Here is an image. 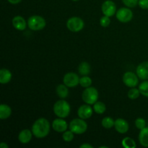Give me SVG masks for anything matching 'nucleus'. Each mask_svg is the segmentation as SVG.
Instances as JSON below:
<instances>
[{"label":"nucleus","instance_id":"obj_1","mask_svg":"<svg viewBox=\"0 0 148 148\" xmlns=\"http://www.w3.org/2000/svg\"><path fill=\"white\" fill-rule=\"evenodd\" d=\"M50 123L45 118L38 119L32 126V132L33 136L38 139H43L47 137L50 132Z\"/></svg>","mask_w":148,"mask_h":148},{"label":"nucleus","instance_id":"obj_2","mask_svg":"<svg viewBox=\"0 0 148 148\" xmlns=\"http://www.w3.org/2000/svg\"><path fill=\"white\" fill-rule=\"evenodd\" d=\"M53 113L59 118H66L70 114V105L64 99L56 101L53 105Z\"/></svg>","mask_w":148,"mask_h":148},{"label":"nucleus","instance_id":"obj_3","mask_svg":"<svg viewBox=\"0 0 148 148\" xmlns=\"http://www.w3.org/2000/svg\"><path fill=\"white\" fill-rule=\"evenodd\" d=\"M98 96L99 94L98 90L91 86L85 88L82 93V101L85 103L89 105H93L95 102H97L98 100Z\"/></svg>","mask_w":148,"mask_h":148},{"label":"nucleus","instance_id":"obj_4","mask_svg":"<svg viewBox=\"0 0 148 148\" xmlns=\"http://www.w3.org/2000/svg\"><path fill=\"white\" fill-rule=\"evenodd\" d=\"M69 128L75 134H82L88 130V124L85 119L79 117L78 119H74L70 121Z\"/></svg>","mask_w":148,"mask_h":148},{"label":"nucleus","instance_id":"obj_5","mask_svg":"<svg viewBox=\"0 0 148 148\" xmlns=\"http://www.w3.org/2000/svg\"><path fill=\"white\" fill-rule=\"evenodd\" d=\"M46 25V20L40 15H32L27 20V27L34 31L43 30Z\"/></svg>","mask_w":148,"mask_h":148},{"label":"nucleus","instance_id":"obj_6","mask_svg":"<svg viewBox=\"0 0 148 148\" xmlns=\"http://www.w3.org/2000/svg\"><path fill=\"white\" fill-rule=\"evenodd\" d=\"M85 23L83 20L79 17H72L66 21V27L73 33H77L84 28Z\"/></svg>","mask_w":148,"mask_h":148},{"label":"nucleus","instance_id":"obj_7","mask_svg":"<svg viewBox=\"0 0 148 148\" xmlns=\"http://www.w3.org/2000/svg\"><path fill=\"white\" fill-rule=\"evenodd\" d=\"M116 17L121 23H127L132 20L133 12L129 7H121L116 11Z\"/></svg>","mask_w":148,"mask_h":148},{"label":"nucleus","instance_id":"obj_8","mask_svg":"<svg viewBox=\"0 0 148 148\" xmlns=\"http://www.w3.org/2000/svg\"><path fill=\"white\" fill-rule=\"evenodd\" d=\"M123 82L129 88H135L138 85L139 77L132 72H127L123 75Z\"/></svg>","mask_w":148,"mask_h":148},{"label":"nucleus","instance_id":"obj_9","mask_svg":"<svg viewBox=\"0 0 148 148\" xmlns=\"http://www.w3.org/2000/svg\"><path fill=\"white\" fill-rule=\"evenodd\" d=\"M79 79L77 75L75 72H68L63 77V82L68 88H75L79 85Z\"/></svg>","mask_w":148,"mask_h":148},{"label":"nucleus","instance_id":"obj_10","mask_svg":"<svg viewBox=\"0 0 148 148\" xmlns=\"http://www.w3.org/2000/svg\"><path fill=\"white\" fill-rule=\"evenodd\" d=\"M101 10L103 15L110 17H113L116 13V5L111 0H106L102 4Z\"/></svg>","mask_w":148,"mask_h":148},{"label":"nucleus","instance_id":"obj_11","mask_svg":"<svg viewBox=\"0 0 148 148\" xmlns=\"http://www.w3.org/2000/svg\"><path fill=\"white\" fill-rule=\"evenodd\" d=\"M93 111V108H92L89 104L86 103L79 107L77 110V115L82 119H88L92 116Z\"/></svg>","mask_w":148,"mask_h":148},{"label":"nucleus","instance_id":"obj_12","mask_svg":"<svg viewBox=\"0 0 148 148\" xmlns=\"http://www.w3.org/2000/svg\"><path fill=\"white\" fill-rule=\"evenodd\" d=\"M69 127L67 122L64 119L59 118L54 119L52 122V128L55 132L59 133H63L66 131Z\"/></svg>","mask_w":148,"mask_h":148},{"label":"nucleus","instance_id":"obj_13","mask_svg":"<svg viewBox=\"0 0 148 148\" xmlns=\"http://www.w3.org/2000/svg\"><path fill=\"white\" fill-rule=\"evenodd\" d=\"M114 127H115L116 131L117 132L120 133V134H126L129 131V129H130L128 122L125 119L121 118H119L116 119Z\"/></svg>","mask_w":148,"mask_h":148},{"label":"nucleus","instance_id":"obj_14","mask_svg":"<svg viewBox=\"0 0 148 148\" xmlns=\"http://www.w3.org/2000/svg\"><path fill=\"white\" fill-rule=\"evenodd\" d=\"M136 73L140 79L148 80V62L140 63L137 66Z\"/></svg>","mask_w":148,"mask_h":148},{"label":"nucleus","instance_id":"obj_15","mask_svg":"<svg viewBox=\"0 0 148 148\" xmlns=\"http://www.w3.org/2000/svg\"><path fill=\"white\" fill-rule=\"evenodd\" d=\"M12 23L13 27H14L16 30H20V31L24 30L27 25V22H26L25 20L22 16L20 15L15 16V17L12 19Z\"/></svg>","mask_w":148,"mask_h":148},{"label":"nucleus","instance_id":"obj_16","mask_svg":"<svg viewBox=\"0 0 148 148\" xmlns=\"http://www.w3.org/2000/svg\"><path fill=\"white\" fill-rule=\"evenodd\" d=\"M33 134L32 132V130L30 131V130H23L19 133L18 135V140L20 143L22 144H27L30 142L31 140L32 137H33Z\"/></svg>","mask_w":148,"mask_h":148},{"label":"nucleus","instance_id":"obj_17","mask_svg":"<svg viewBox=\"0 0 148 148\" xmlns=\"http://www.w3.org/2000/svg\"><path fill=\"white\" fill-rule=\"evenodd\" d=\"M12 77V72L9 69L2 68L0 70V82L1 84L9 83L11 81Z\"/></svg>","mask_w":148,"mask_h":148},{"label":"nucleus","instance_id":"obj_18","mask_svg":"<svg viewBox=\"0 0 148 148\" xmlns=\"http://www.w3.org/2000/svg\"><path fill=\"white\" fill-rule=\"evenodd\" d=\"M139 142L145 147H148V127L140 130L139 134Z\"/></svg>","mask_w":148,"mask_h":148},{"label":"nucleus","instance_id":"obj_19","mask_svg":"<svg viewBox=\"0 0 148 148\" xmlns=\"http://www.w3.org/2000/svg\"><path fill=\"white\" fill-rule=\"evenodd\" d=\"M56 92L61 99H65L69 95L68 87L64 84H60L56 88Z\"/></svg>","mask_w":148,"mask_h":148},{"label":"nucleus","instance_id":"obj_20","mask_svg":"<svg viewBox=\"0 0 148 148\" xmlns=\"http://www.w3.org/2000/svg\"><path fill=\"white\" fill-rule=\"evenodd\" d=\"M12 115V108L7 104H1L0 106V119L4 120Z\"/></svg>","mask_w":148,"mask_h":148},{"label":"nucleus","instance_id":"obj_21","mask_svg":"<svg viewBox=\"0 0 148 148\" xmlns=\"http://www.w3.org/2000/svg\"><path fill=\"white\" fill-rule=\"evenodd\" d=\"M91 66L90 64L87 62H81L78 66V72L82 76L88 75L90 73Z\"/></svg>","mask_w":148,"mask_h":148},{"label":"nucleus","instance_id":"obj_22","mask_svg":"<svg viewBox=\"0 0 148 148\" xmlns=\"http://www.w3.org/2000/svg\"><path fill=\"white\" fill-rule=\"evenodd\" d=\"M92 108L96 114H103L106 110V106L103 103L98 101L93 104V108Z\"/></svg>","mask_w":148,"mask_h":148},{"label":"nucleus","instance_id":"obj_23","mask_svg":"<svg viewBox=\"0 0 148 148\" xmlns=\"http://www.w3.org/2000/svg\"><path fill=\"white\" fill-rule=\"evenodd\" d=\"M121 145L124 148H135L137 147L135 141L131 137H125L121 141Z\"/></svg>","mask_w":148,"mask_h":148},{"label":"nucleus","instance_id":"obj_24","mask_svg":"<svg viewBox=\"0 0 148 148\" xmlns=\"http://www.w3.org/2000/svg\"><path fill=\"white\" fill-rule=\"evenodd\" d=\"M114 124H115V121L111 117L109 116H106L103 118L102 119V121H101V125L105 129L112 128L113 127H114Z\"/></svg>","mask_w":148,"mask_h":148},{"label":"nucleus","instance_id":"obj_25","mask_svg":"<svg viewBox=\"0 0 148 148\" xmlns=\"http://www.w3.org/2000/svg\"><path fill=\"white\" fill-rule=\"evenodd\" d=\"M92 79L88 75H85V76H82L79 79V85L82 88H89L92 85Z\"/></svg>","mask_w":148,"mask_h":148},{"label":"nucleus","instance_id":"obj_26","mask_svg":"<svg viewBox=\"0 0 148 148\" xmlns=\"http://www.w3.org/2000/svg\"><path fill=\"white\" fill-rule=\"evenodd\" d=\"M139 90L141 95L148 98V80H145L139 85Z\"/></svg>","mask_w":148,"mask_h":148},{"label":"nucleus","instance_id":"obj_27","mask_svg":"<svg viewBox=\"0 0 148 148\" xmlns=\"http://www.w3.org/2000/svg\"><path fill=\"white\" fill-rule=\"evenodd\" d=\"M140 90L137 89L135 88H132L130 90L128 91V93H127V96L131 100H135L137 98H138L140 97Z\"/></svg>","mask_w":148,"mask_h":148},{"label":"nucleus","instance_id":"obj_28","mask_svg":"<svg viewBox=\"0 0 148 148\" xmlns=\"http://www.w3.org/2000/svg\"><path fill=\"white\" fill-rule=\"evenodd\" d=\"M74 137H75V133L72 132L70 130L65 131L62 134V139L66 143H69V142L72 141Z\"/></svg>","mask_w":148,"mask_h":148},{"label":"nucleus","instance_id":"obj_29","mask_svg":"<svg viewBox=\"0 0 148 148\" xmlns=\"http://www.w3.org/2000/svg\"><path fill=\"white\" fill-rule=\"evenodd\" d=\"M135 126L138 130H143L146 127V121L143 118H137L135 120Z\"/></svg>","mask_w":148,"mask_h":148},{"label":"nucleus","instance_id":"obj_30","mask_svg":"<svg viewBox=\"0 0 148 148\" xmlns=\"http://www.w3.org/2000/svg\"><path fill=\"white\" fill-rule=\"evenodd\" d=\"M123 4L129 8H133L135 7L138 4L139 0H121Z\"/></svg>","mask_w":148,"mask_h":148},{"label":"nucleus","instance_id":"obj_31","mask_svg":"<svg viewBox=\"0 0 148 148\" xmlns=\"http://www.w3.org/2000/svg\"><path fill=\"white\" fill-rule=\"evenodd\" d=\"M110 23H111V20H110V17H108V16H103L100 20V25L103 27H108Z\"/></svg>","mask_w":148,"mask_h":148},{"label":"nucleus","instance_id":"obj_32","mask_svg":"<svg viewBox=\"0 0 148 148\" xmlns=\"http://www.w3.org/2000/svg\"><path fill=\"white\" fill-rule=\"evenodd\" d=\"M138 5L143 10H148V0H139Z\"/></svg>","mask_w":148,"mask_h":148},{"label":"nucleus","instance_id":"obj_33","mask_svg":"<svg viewBox=\"0 0 148 148\" xmlns=\"http://www.w3.org/2000/svg\"><path fill=\"white\" fill-rule=\"evenodd\" d=\"M80 148H93V146H92L91 145L88 144V143H84V144L81 145L79 146Z\"/></svg>","mask_w":148,"mask_h":148},{"label":"nucleus","instance_id":"obj_34","mask_svg":"<svg viewBox=\"0 0 148 148\" xmlns=\"http://www.w3.org/2000/svg\"><path fill=\"white\" fill-rule=\"evenodd\" d=\"M7 1L12 4H17L20 2H21L22 0H7Z\"/></svg>","mask_w":148,"mask_h":148},{"label":"nucleus","instance_id":"obj_35","mask_svg":"<svg viewBox=\"0 0 148 148\" xmlns=\"http://www.w3.org/2000/svg\"><path fill=\"white\" fill-rule=\"evenodd\" d=\"M0 147L1 148H8L9 146L7 143L2 142V143H1V144H0Z\"/></svg>","mask_w":148,"mask_h":148},{"label":"nucleus","instance_id":"obj_36","mask_svg":"<svg viewBox=\"0 0 148 148\" xmlns=\"http://www.w3.org/2000/svg\"><path fill=\"white\" fill-rule=\"evenodd\" d=\"M103 147H104V148H108V147H107V146H101V147H100V148H103Z\"/></svg>","mask_w":148,"mask_h":148},{"label":"nucleus","instance_id":"obj_37","mask_svg":"<svg viewBox=\"0 0 148 148\" xmlns=\"http://www.w3.org/2000/svg\"><path fill=\"white\" fill-rule=\"evenodd\" d=\"M72 1H79V0H72Z\"/></svg>","mask_w":148,"mask_h":148},{"label":"nucleus","instance_id":"obj_38","mask_svg":"<svg viewBox=\"0 0 148 148\" xmlns=\"http://www.w3.org/2000/svg\"><path fill=\"white\" fill-rule=\"evenodd\" d=\"M147 127H148V123H147Z\"/></svg>","mask_w":148,"mask_h":148}]
</instances>
